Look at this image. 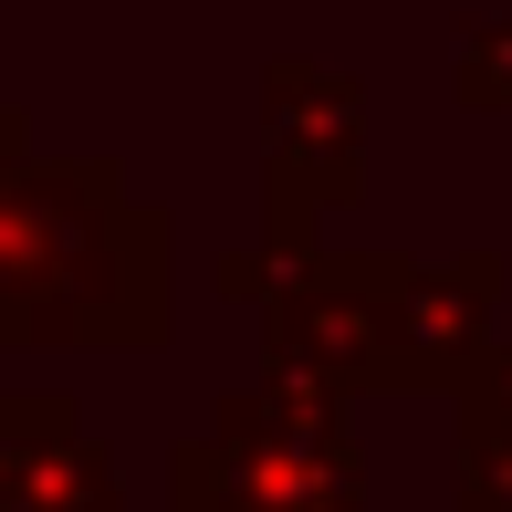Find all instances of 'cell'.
Masks as SVG:
<instances>
[{"label":"cell","mask_w":512,"mask_h":512,"mask_svg":"<svg viewBox=\"0 0 512 512\" xmlns=\"http://www.w3.org/2000/svg\"><path fill=\"white\" fill-rule=\"evenodd\" d=\"M460 95L512 105V21H471V32H460Z\"/></svg>","instance_id":"obj_1"}]
</instances>
